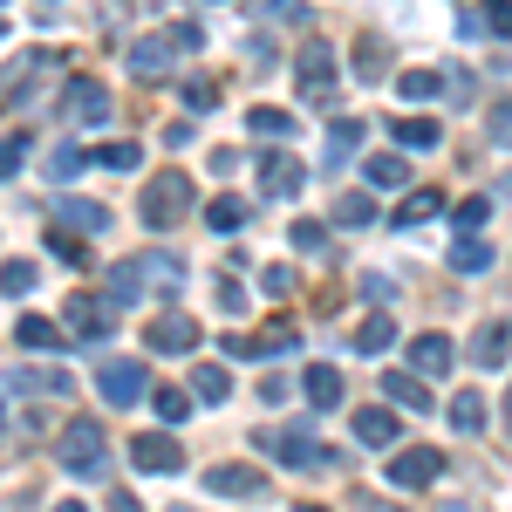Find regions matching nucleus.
Instances as JSON below:
<instances>
[{"mask_svg": "<svg viewBox=\"0 0 512 512\" xmlns=\"http://www.w3.org/2000/svg\"><path fill=\"white\" fill-rule=\"evenodd\" d=\"M0 287L21 301V294H35V260H0Z\"/></svg>", "mask_w": 512, "mask_h": 512, "instance_id": "40", "label": "nucleus"}, {"mask_svg": "<svg viewBox=\"0 0 512 512\" xmlns=\"http://www.w3.org/2000/svg\"><path fill=\"white\" fill-rule=\"evenodd\" d=\"M96 164H103V171H137V164H144V151H137L130 137H110V144L96 151Z\"/></svg>", "mask_w": 512, "mask_h": 512, "instance_id": "37", "label": "nucleus"}, {"mask_svg": "<svg viewBox=\"0 0 512 512\" xmlns=\"http://www.w3.org/2000/svg\"><path fill=\"white\" fill-rule=\"evenodd\" d=\"M178 287H185V260H178V253H164V246H151V253H130L117 274H110L103 294H110L117 308H137L144 294H178Z\"/></svg>", "mask_w": 512, "mask_h": 512, "instance_id": "1", "label": "nucleus"}, {"mask_svg": "<svg viewBox=\"0 0 512 512\" xmlns=\"http://www.w3.org/2000/svg\"><path fill=\"white\" fill-rule=\"evenodd\" d=\"M171 48H178L171 35L130 41V76H137V82H164V76H171Z\"/></svg>", "mask_w": 512, "mask_h": 512, "instance_id": "15", "label": "nucleus"}, {"mask_svg": "<svg viewBox=\"0 0 512 512\" xmlns=\"http://www.w3.org/2000/svg\"><path fill=\"white\" fill-rule=\"evenodd\" d=\"M294 349H301V335H294L287 321H274V328L253 335V362H267V355H294Z\"/></svg>", "mask_w": 512, "mask_h": 512, "instance_id": "34", "label": "nucleus"}, {"mask_svg": "<svg viewBox=\"0 0 512 512\" xmlns=\"http://www.w3.org/2000/svg\"><path fill=\"white\" fill-rule=\"evenodd\" d=\"M506 431H512V390H506Z\"/></svg>", "mask_w": 512, "mask_h": 512, "instance_id": "55", "label": "nucleus"}, {"mask_svg": "<svg viewBox=\"0 0 512 512\" xmlns=\"http://www.w3.org/2000/svg\"><path fill=\"white\" fill-rule=\"evenodd\" d=\"M192 396L198 403H226V396H233V369H226V362H198L192 369Z\"/></svg>", "mask_w": 512, "mask_h": 512, "instance_id": "27", "label": "nucleus"}, {"mask_svg": "<svg viewBox=\"0 0 512 512\" xmlns=\"http://www.w3.org/2000/svg\"><path fill=\"white\" fill-rule=\"evenodd\" d=\"M55 226L62 233H110V205H96V198H55Z\"/></svg>", "mask_w": 512, "mask_h": 512, "instance_id": "14", "label": "nucleus"}, {"mask_svg": "<svg viewBox=\"0 0 512 512\" xmlns=\"http://www.w3.org/2000/svg\"><path fill=\"white\" fill-rule=\"evenodd\" d=\"M192 205H198L192 178H185V171H164V178H151V185H144V205H137V212H144V226H151V233H171Z\"/></svg>", "mask_w": 512, "mask_h": 512, "instance_id": "3", "label": "nucleus"}, {"mask_svg": "<svg viewBox=\"0 0 512 512\" xmlns=\"http://www.w3.org/2000/svg\"><path fill=\"white\" fill-rule=\"evenodd\" d=\"M451 431H458V437H478V431H485V396H478V390H458V396H451Z\"/></svg>", "mask_w": 512, "mask_h": 512, "instance_id": "31", "label": "nucleus"}, {"mask_svg": "<svg viewBox=\"0 0 512 512\" xmlns=\"http://www.w3.org/2000/svg\"><path fill=\"white\" fill-rule=\"evenodd\" d=\"M171 41H178V48H198V41H205V28H198V21H178V28H171Z\"/></svg>", "mask_w": 512, "mask_h": 512, "instance_id": "53", "label": "nucleus"}, {"mask_svg": "<svg viewBox=\"0 0 512 512\" xmlns=\"http://www.w3.org/2000/svg\"><path fill=\"white\" fill-rule=\"evenodd\" d=\"M458 35H492V41H512V0H478L472 14L458 21Z\"/></svg>", "mask_w": 512, "mask_h": 512, "instance_id": "18", "label": "nucleus"}, {"mask_svg": "<svg viewBox=\"0 0 512 512\" xmlns=\"http://www.w3.org/2000/svg\"><path fill=\"white\" fill-rule=\"evenodd\" d=\"M21 158H28V137H21V130H14V137H0V185L21 171Z\"/></svg>", "mask_w": 512, "mask_h": 512, "instance_id": "47", "label": "nucleus"}, {"mask_svg": "<svg viewBox=\"0 0 512 512\" xmlns=\"http://www.w3.org/2000/svg\"><path fill=\"white\" fill-rule=\"evenodd\" d=\"M485 267H492V246H485L478 233L451 239V274H485Z\"/></svg>", "mask_w": 512, "mask_h": 512, "instance_id": "29", "label": "nucleus"}, {"mask_svg": "<svg viewBox=\"0 0 512 512\" xmlns=\"http://www.w3.org/2000/svg\"><path fill=\"white\" fill-rule=\"evenodd\" d=\"M192 144V123H164V151H185Z\"/></svg>", "mask_w": 512, "mask_h": 512, "instance_id": "52", "label": "nucleus"}, {"mask_svg": "<svg viewBox=\"0 0 512 512\" xmlns=\"http://www.w3.org/2000/svg\"><path fill=\"white\" fill-rule=\"evenodd\" d=\"M96 390H103V403L130 410V403H144V396H151V369H144L137 355H117V362H103V369H96Z\"/></svg>", "mask_w": 512, "mask_h": 512, "instance_id": "7", "label": "nucleus"}, {"mask_svg": "<svg viewBox=\"0 0 512 512\" xmlns=\"http://www.w3.org/2000/svg\"><path fill=\"white\" fill-rule=\"evenodd\" d=\"M437 472H444V451H431V444H410V451L383 458V478L396 492H424V485H437Z\"/></svg>", "mask_w": 512, "mask_h": 512, "instance_id": "8", "label": "nucleus"}, {"mask_svg": "<svg viewBox=\"0 0 512 512\" xmlns=\"http://www.w3.org/2000/svg\"><path fill=\"white\" fill-rule=\"evenodd\" d=\"M437 212H444V192H431V185H424V192H410L390 212V226H396V233H410V226H424V219H437Z\"/></svg>", "mask_w": 512, "mask_h": 512, "instance_id": "26", "label": "nucleus"}, {"mask_svg": "<svg viewBox=\"0 0 512 512\" xmlns=\"http://www.w3.org/2000/svg\"><path fill=\"white\" fill-rule=\"evenodd\" d=\"M355 76H362V82H383V41H376V35L355 41Z\"/></svg>", "mask_w": 512, "mask_h": 512, "instance_id": "39", "label": "nucleus"}, {"mask_svg": "<svg viewBox=\"0 0 512 512\" xmlns=\"http://www.w3.org/2000/svg\"><path fill=\"white\" fill-rule=\"evenodd\" d=\"M246 130H253V137H294L301 123H294V110H274V103H253V110H246Z\"/></svg>", "mask_w": 512, "mask_h": 512, "instance_id": "30", "label": "nucleus"}, {"mask_svg": "<svg viewBox=\"0 0 512 512\" xmlns=\"http://www.w3.org/2000/svg\"><path fill=\"white\" fill-rule=\"evenodd\" d=\"M362 294L383 308V301H396V280H390V274H362Z\"/></svg>", "mask_w": 512, "mask_h": 512, "instance_id": "51", "label": "nucleus"}, {"mask_svg": "<svg viewBox=\"0 0 512 512\" xmlns=\"http://www.w3.org/2000/svg\"><path fill=\"white\" fill-rule=\"evenodd\" d=\"M301 185H308V164L301 158H260V192L267 198H301Z\"/></svg>", "mask_w": 512, "mask_h": 512, "instance_id": "17", "label": "nucleus"}, {"mask_svg": "<svg viewBox=\"0 0 512 512\" xmlns=\"http://www.w3.org/2000/svg\"><path fill=\"white\" fill-rule=\"evenodd\" d=\"M14 342H21V349H35V355H55V349H69V328H62V321H48V315H21Z\"/></svg>", "mask_w": 512, "mask_h": 512, "instance_id": "20", "label": "nucleus"}, {"mask_svg": "<svg viewBox=\"0 0 512 512\" xmlns=\"http://www.w3.org/2000/svg\"><path fill=\"white\" fill-rule=\"evenodd\" d=\"M205 226H212V233H219V239H226V233H239V226H246V198L219 192V198H212V205H205Z\"/></svg>", "mask_w": 512, "mask_h": 512, "instance_id": "32", "label": "nucleus"}, {"mask_svg": "<svg viewBox=\"0 0 512 512\" xmlns=\"http://www.w3.org/2000/svg\"><path fill=\"white\" fill-rule=\"evenodd\" d=\"M301 396H308L315 410H335V403H342V369H335V362H308V376H301Z\"/></svg>", "mask_w": 512, "mask_h": 512, "instance_id": "22", "label": "nucleus"}, {"mask_svg": "<svg viewBox=\"0 0 512 512\" xmlns=\"http://www.w3.org/2000/svg\"><path fill=\"white\" fill-rule=\"evenodd\" d=\"M7 390H21V396H76V383H69V369H7Z\"/></svg>", "mask_w": 512, "mask_h": 512, "instance_id": "19", "label": "nucleus"}, {"mask_svg": "<svg viewBox=\"0 0 512 512\" xmlns=\"http://www.w3.org/2000/svg\"><path fill=\"white\" fill-rule=\"evenodd\" d=\"M110 110H117V103H110V89H103L96 76L62 82V123H110Z\"/></svg>", "mask_w": 512, "mask_h": 512, "instance_id": "10", "label": "nucleus"}, {"mask_svg": "<svg viewBox=\"0 0 512 512\" xmlns=\"http://www.w3.org/2000/svg\"><path fill=\"white\" fill-rule=\"evenodd\" d=\"M362 178H369V192H403L410 185V164L396 158V151H376V158L362 164Z\"/></svg>", "mask_w": 512, "mask_h": 512, "instance_id": "25", "label": "nucleus"}, {"mask_svg": "<svg viewBox=\"0 0 512 512\" xmlns=\"http://www.w3.org/2000/svg\"><path fill=\"white\" fill-rule=\"evenodd\" d=\"M117 301L110 294H69L62 301V328H69V342L76 349H96V342H110V328H117Z\"/></svg>", "mask_w": 512, "mask_h": 512, "instance_id": "2", "label": "nucleus"}, {"mask_svg": "<svg viewBox=\"0 0 512 512\" xmlns=\"http://www.w3.org/2000/svg\"><path fill=\"white\" fill-rule=\"evenodd\" d=\"M48 253H55L62 267H82V260H89V246H82V239H62V226L48 233Z\"/></svg>", "mask_w": 512, "mask_h": 512, "instance_id": "49", "label": "nucleus"}, {"mask_svg": "<svg viewBox=\"0 0 512 512\" xmlns=\"http://www.w3.org/2000/svg\"><path fill=\"white\" fill-rule=\"evenodd\" d=\"M424 383H431V376H417V369H396V376H383V396H390L396 410H431L437 396L424 390Z\"/></svg>", "mask_w": 512, "mask_h": 512, "instance_id": "21", "label": "nucleus"}, {"mask_svg": "<svg viewBox=\"0 0 512 512\" xmlns=\"http://www.w3.org/2000/svg\"><path fill=\"white\" fill-rule=\"evenodd\" d=\"M0 35H7V21H0Z\"/></svg>", "mask_w": 512, "mask_h": 512, "instance_id": "57", "label": "nucleus"}, {"mask_svg": "<svg viewBox=\"0 0 512 512\" xmlns=\"http://www.w3.org/2000/svg\"><path fill=\"white\" fill-rule=\"evenodd\" d=\"M260 294H267V301H287V294H294V267H267V274H260Z\"/></svg>", "mask_w": 512, "mask_h": 512, "instance_id": "48", "label": "nucleus"}, {"mask_svg": "<svg viewBox=\"0 0 512 512\" xmlns=\"http://www.w3.org/2000/svg\"><path fill=\"white\" fill-rule=\"evenodd\" d=\"M103 451H110V437H103V424H96V417H76V424H62V437H55L62 472H76V478H96V472H103Z\"/></svg>", "mask_w": 512, "mask_h": 512, "instance_id": "4", "label": "nucleus"}, {"mask_svg": "<svg viewBox=\"0 0 512 512\" xmlns=\"http://www.w3.org/2000/svg\"><path fill=\"white\" fill-rule=\"evenodd\" d=\"M451 362H458V349H451V335H410V369H417V376H451Z\"/></svg>", "mask_w": 512, "mask_h": 512, "instance_id": "16", "label": "nucleus"}, {"mask_svg": "<svg viewBox=\"0 0 512 512\" xmlns=\"http://www.w3.org/2000/svg\"><path fill=\"white\" fill-rule=\"evenodd\" d=\"M390 342H396V321L390 315H369L362 328H355V349H362V355H383Z\"/></svg>", "mask_w": 512, "mask_h": 512, "instance_id": "35", "label": "nucleus"}, {"mask_svg": "<svg viewBox=\"0 0 512 512\" xmlns=\"http://www.w3.org/2000/svg\"><path fill=\"white\" fill-rule=\"evenodd\" d=\"M335 219H342V226H369V219H376V198L369 192H342L335 198Z\"/></svg>", "mask_w": 512, "mask_h": 512, "instance_id": "38", "label": "nucleus"}, {"mask_svg": "<svg viewBox=\"0 0 512 512\" xmlns=\"http://www.w3.org/2000/svg\"><path fill=\"white\" fill-rule=\"evenodd\" d=\"M492 144H499V151H512V96L492 110Z\"/></svg>", "mask_w": 512, "mask_h": 512, "instance_id": "50", "label": "nucleus"}, {"mask_svg": "<svg viewBox=\"0 0 512 512\" xmlns=\"http://www.w3.org/2000/svg\"><path fill=\"white\" fill-rule=\"evenodd\" d=\"M82 164H89V158H82L76 144H55V151H48V178H76Z\"/></svg>", "mask_w": 512, "mask_h": 512, "instance_id": "45", "label": "nucleus"}, {"mask_svg": "<svg viewBox=\"0 0 512 512\" xmlns=\"http://www.w3.org/2000/svg\"><path fill=\"white\" fill-rule=\"evenodd\" d=\"M362 130H369L362 117H335V123H328V151H321V158H328V171H342V164L355 158V144H362Z\"/></svg>", "mask_w": 512, "mask_h": 512, "instance_id": "23", "label": "nucleus"}, {"mask_svg": "<svg viewBox=\"0 0 512 512\" xmlns=\"http://www.w3.org/2000/svg\"><path fill=\"white\" fill-rule=\"evenodd\" d=\"M506 355H512V328H506V321H485V328L472 335V362H478V369H499Z\"/></svg>", "mask_w": 512, "mask_h": 512, "instance_id": "24", "label": "nucleus"}, {"mask_svg": "<svg viewBox=\"0 0 512 512\" xmlns=\"http://www.w3.org/2000/svg\"><path fill=\"white\" fill-rule=\"evenodd\" d=\"M205 492L212 499H260L267 492V472L260 465H212L205 472Z\"/></svg>", "mask_w": 512, "mask_h": 512, "instance_id": "12", "label": "nucleus"}, {"mask_svg": "<svg viewBox=\"0 0 512 512\" xmlns=\"http://www.w3.org/2000/svg\"><path fill=\"white\" fill-rule=\"evenodd\" d=\"M144 342L158 355H192L198 349V321L185 315V308H171V315H158L151 328H144Z\"/></svg>", "mask_w": 512, "mask_h": 512, "instance_id": "11", "label": "nucleus"}, {"mask_svg": "<svg viewBox=\"0 0 512 512\" xmlns=\"http://www.w3.org/2000/svg\"><path fill=\"white\" fill-rule=\"evenodd\" d=\"M212 294H219V315H226V321H239V315H246V287H239V280H226V274H219V287H212Z\"/></svg>", "mask_w": 512, "mask_h": 512, "instance_id": "46", "label": "nucleus"}, {"mask_svg": "<svg viewBox=\"0 0 512 512\" xmlns=\"http://www.w3.org/2000/svg\"><path fill=\"white\" fill-rule=\"evenodd\" d=\"M355 437H362L369 451H396V437H403L396 403H369V410H355Z\"/></svg>", "mask_w": 512, "mask_h": 512, "instance_id": "13", "label": "nucleus"}, {"mask_svg": "<svg viewBox=\"0 0 512 512\" xmlns=\"http://www.w3.org/2000/svg\"><path fill=\"white\" fill-rule=\"evenodd\" d=\"M151 403H158V417H164V424L178 431V424L192 417V403H198V396H192V390H151Z\"/></svg>", "mask_w": 512, "mask_h": 512, "instance_id": "36", "label": "nucleus"}, {"mask_svg": "<svg viewBox=\"0 0 512 512\" xmlns=\"http://www.w3.org/2000/svg\"><path fill=\"white\" fill-rule=\"evenodd\" d=\"M253 451H267V458H274V465H287V472H321V465H328V451H321V444L301 431V424L260 431V437H253Z\"/></svg>", "mask_w": 512, "mask_h": 512, "instance_id": "5", "label": "nucleus"}, {"mask_svg": "<svg viewBox=\"0 0 512 512\" xmlns=\"http://www.w3.org/2000/svg\"><path fill=\"white\" fill-rule=\"evenodd\" d=\"M396 96H403V103H431V96H444V76H437V69H403V76H396Z\"/></svg>", "mask_w": 512, "mask_h": 512, "instance_id": "33", "label": "nucleus"}, {"mask_svg": "<svg viewBox=\"0 0 512 512\" xmlns=\"http://www.w3.org/2000/svg\"><path fill=\"white\" fill-rule=\"evenodd\" d=\"M335 76H342V62H335V41H308L301 55H294V82H301V96L308 103H335Z\"/></svg>", "mask_w": 512, "mask_h": 512, "instance_id": "6", "label": "nucleus"}, {"mask_svg": "<svg viewBox=\"0 0 512 512\" xmlns=\"http://www.w3.org/2000/svg\"><path fill=\"white\" fill-rule=\"evenodd\" d=\"M485 219H492V198H458V212H451V226H458V233H478Z\"/></svg>", "mask_w": 512, "mask_h": 512, "instance_id": "41", "label": "nucleus"}, {"mask_svg": "<svg viewBox=\"0 0 512 512\" xmlns=\"http://www.w3.org/2000/svg\"><path fill=\"white\" fill-rule=\"evenodd\" d=\"M390 144H403V151H431V144H444V130H437L431 117H396Z\"/></svg>", "mask_w": 512, "mask_h": 512, "instance_id": "28", "label": "nucleus"}, {"mask_svg": "<svg viewBox=\"0 0 512 512\" xmlns=\"http://www.w3.org/2000/svg\"><path fill=\"white\" fill-rule=\"evenodd\" d=\"M130 465H137V472H151V478H178V472H185V451H178L171 424H164V431L130 437Z\"/></svg>", "mask_w": 512, "mask_h": 512, "instance_id": "9", "label": "nucleus"}, {"mask_svg": "<svg viewBox=\"0 0 512 512\" xmlns=\"http://www.w3.org/2000/svg\"><path fill=\"white\" fill-rule=\"evenodd\" d=\"M0 431H7V403H0Z\"/></svg>", "mask_w": 512, "mask_h": 512, "instance_id": "56", "label": "nucleus"}, {"mask_svg": "<svg viewBox=\"0 0 512 512\" xmlns=\"http://www.w3.org/2000/svg\"><path fill=\"white\" fill-rule=\"evenodd\" d=\"M219 103V82L212 76H185V110H212Z\"/></svg>", "mask_w": 512, "mask_h": 512, "instance_id": "44", "label": "nucleus"}, {"mask_svg": "<svg viewBox=\"0 0 512 512\" xmlns=\"http://www.w3.org/2000/svg\"><path fill=\"white\" fill-rule=\"evenodd\" d=\"M226 355L233 362H253V335H226Z\"/></svg>", "mask_w": 512, "mask_h": 512, "instance_id": "54", "label": "nucleus"}, {"mask_svg": "<svg viewBox=\"0 0 512 512\" xmlns=\"http://www.w3.org/2000/svg\"><path fill=\"white\" fill-rule=\"evenodd\" d=\"M287 233H294V253H321V246H328V226H321V219H294Z\"/></svg>", "mask_w": 512, "mask_h": 512, "instance_id": "42", "label": "nucleus"}, {"mask_svg": "<svg viewBox=\"0 0 512 512\" xmlns=\"http://www.w3.org/2000/svg\"><path fill=\"white\" fill-rule=\"evenodd\" d=\"M260 7H267L274 21H287V28H308V21H315V7H308V0H260Z\"/></svg>", "mask_w": 512, "mask_h": 512, "instance_id": "43", "label": "nucleus"}]
</instances>
